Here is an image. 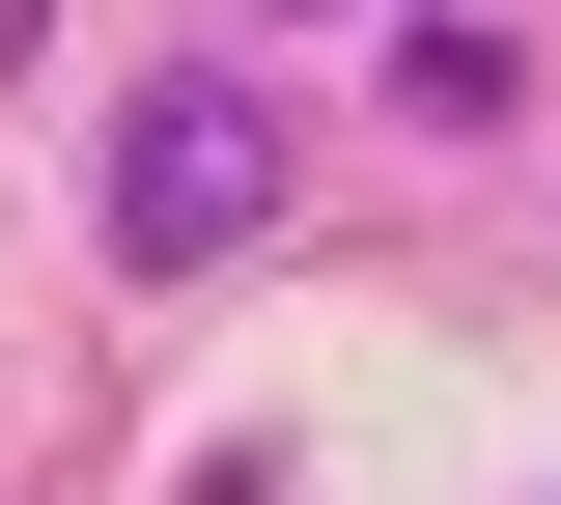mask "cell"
Returning <instances> with one entry per match:
<instances>
[{"label":"cell","mask_w":561,"mask_h":505,"mask_svg":"<svg viewBox=\"0 0 561 505\" xmlns=\"http://www.w3.org/2000/svg\"><path fill=\"white\" fill-rule=\"evenodd\" d=\"M253 28H309V0H253Z\"/></svg>","instance_id":"obj_3"},{"label":"cell","mask_w":561,"mask_h":505,"mask_svg":"<svg viewBox=\"0 0 561 505\" xmlns=\"http://www.w3.org/2000/svg\"><path fill=\"white\" fill-rule=\"evenodd\" d=\"M253 225H280V84L253 57H169L113 113V253H140V282H225Z\"/></svg>","instance_id":"obj_1"},{"label":"cell","mask_w":561,"mask_h":505,"mask_svg":"<svg viewBox=\"0 0 561 505\" xmlns=\"http://www.w3.org/2000/svg\"><path fill=\"white\" fill-rule=\"evenodd\" d=\"M393 113L421 141H505V113H534V28H393Z\"/></svg>","instance_id":"obj_2"}]
</instances>
